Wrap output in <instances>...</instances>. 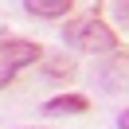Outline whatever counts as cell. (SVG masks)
Returning a JSON list of instances; mask_svg holds the SVG:
<instances>
[{
	"label": "cell",
	"mask_w": 129,
	"mask_h": 129,
	"mask_svg": "<svg viewBox=\"0 0 129 129\" xmlns=\"http://www.w3.org/2000/svg\"><path fill=\"white\" fill-rule=\"evenodd\" d=\"M24 12L27 16H39V20H55L71 12V0H24Z\"/></svg>",
	"instance_id": "5"
},
{
	"label": "cell",
	"mask_w": 129,
	"mask_h": 129,
	"mask_svg": "<svg viewBox=\"0 0 129 129\" xmlns=\"http://www.w3.org/2000/svg\"><path fill=\"white\" fill-rule=\"evenodd\" d=\"M90 102L82 94H59V98H47L43 102V113L47 117H63V113H86Z\"/></svg>",
	"instance_id": "4"
},
{
	"label": "cell",
	"mask_w": 129,
	"mask_h": 129,
	"mask_svg": "<svg viewBox=\"0 0 129 129\" xmlns=\"http://www.w3.org/2000/svg\"><path fill=\"white\" fill-rule=\"evenodd\" d=\"M94 82L106 90V94H121V90H129V55H110V63L98 71Z\"/></svg>",
	"instance_id": "3"
},
{
	"label": "cell",
	"mask_w": 129,
	"mask_h": 129,
	"mask_svg": "<svg viewBox=\"0 0 129 129\" xmlns=\"http://www.w3.org/2000/svg\"><path fill=\"white\" fill-rule=\"evenodd\" d=\"M27 129H47V125H27Z\"/></svg>",
	"instance_id": "8"
},
{
	"label": "cell",
	"mask_w": 129,
	"mask_h": 129,
	"mask_svg": "<svg viewBox=\"0 0 129 129\" xmlns=\"http://www.w3.org/2000/svg\"><path fill=\"white\" fill-rule=\"evenodd\" d=\"M117 129H129V110H121V113H117Z\"/></svg>",
	"instance_id": "7"
},
{
	"label": "cell",
	"mask_w": 129,
	"mask_h": 129,
	"mask_svg": "<svg viewBox=\"0 0 129 129\" xmlns=\"http://www.w3.org/2000/svg\"><path fill=\"white\" fill-rule=\"evenodd\" d=\"M63 43L86 55H117V35L110 31V24H102L98 16H82L71 20L63 27Z\"/></svg>",
	"instance_id": "1"
},
{
	"label": "cell",
	"mask_w": 129,
	"mask_h": 129,
	"mask_svg": "<svg viewBox=\"0 0 129 129\" xmlns=\"http://www.w3.org/2000/svg\"><path fill=\"white\" fill-rule=\"evenodd\" d=\"M113 12H117L121 24H129V4H113Z\"/></svg>",
	"instance_id": "6"
},
{
	"label": "cell",
	"mask_w": 129,
	"mask_h": 129,
	"mask_svg": "<svg viewBox=\"0 0 129 129\" xmlns=\"http://www.w3.org/2000/svg\"><path fill=\"white\" fill-rule=\"evenodd\" d=\"M39 59V43L31 39H4L0 43V90L8 86L24 67H31Z\"/></svg>",
	"instance_id": "2"
}]
</instances>
